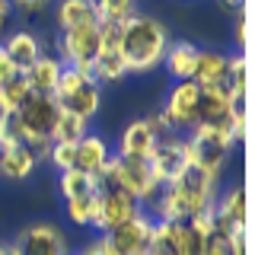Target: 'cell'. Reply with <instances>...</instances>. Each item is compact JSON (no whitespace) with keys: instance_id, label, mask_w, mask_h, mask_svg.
I'll return each mask as SVG.
<instances>
[{"instance_id":"cell-38","label":"cell","mask_w":255,"mask_h":255,"mask_svg":"<svg viewBox=\"0 0 255 255\" xmlns=\"http://www.w3.org/2000/svg\"><path fill=\"white\" fill-rule=\"evenodd\" d=\"M0 255H13V249H10V246H3V243H0Z\"/></svg>"},{"instance_id":"cell-14","label":"cell","mask_w":255,"mask_h":255,"mask_svg":"<svg viewBox=\"0 0 255 255\" xmlns=\"http://www.w3.org/2000/svg\"><path fill=\"white\" fill-rule=\"evenodd\" d=\"M102 16L96 0H61L54 6V22H58V32L67 29H80V26H96Z\"/></svg>"},{"instance_id":"cell-11","label":"cell","mask_w":255,"mask_h":255,"mask_svg":"<svg viewBox=\"0 0 255 255\" xmlns=\"http://www.w3.org/2000/svg\"><path fill=\"white\" fill-rule=\"evenodd\" d=\"M198 109H201V86L195 80H175V86L163 102V112L169 118L172 131H182V128L191 131L198 125Z\"/></svg>"},{"instance_id":"cell-22","label":"cell","mask_w":255,"mask_h":255,"mask_svg":"<svg viewBox=\"0 0 255 255\" xmlns=\"http://www.w3.org/2000/svg\"><path fill=\"white\" fill-rule=\"evenodd\" d=\"M227 86L233 93V106H246V86H249V54H227Z\"/></svg>"},{"instance_id":"cell-25","label":"cell","mask_w":255,"mask_h":255,"mask_svg":"<svg viewBox=\"0 0 255 255\" xmlns=\"http://www.w3.org/2000/svg\"><path fill=\"white\" fill-rule=\"evenodd\" d=\"M29 96H32V90H29V80L22 74H16L6 83H0V102L6 106V112H16L22 102H29Z\"/></svg>"},{"instance_id":"cell-28","label":"cell","mask_w":255,"mask_h":255,"mask_svg":"<svg viewBox=\"0 0 255 255\" xmlns=\"http://www.w3.org/2000/svg\"><path fill=\"white\" fill-rule=\"evenodd\" d=\"M74 153H77V143H51L48 150V159L54 163V169H74Z\"/></svg>"},{"instance_id":"cell-7","label":"cell","mask_w":255,"mask_h":255,"mask_svg":"<svg viewBox=\"0 0 255 255\" xmlns=\"http://www.w3.org/2000/svg\"><path fill=\"white\" fill-rule=\"evenodd\" d=\"M13 255H67V239H64L58 223H29L19 230V236L10 243Z\"/></svg>"},{"instance_id":"cell-12","label":"cell","mask_w":255,"mask_h":255,"mask_svg":"<svg viewBox=\"0 0 255 255\" xmlns=\"http://www.w3.org/2000/svg\"><path fill=\"white\" fill-rule=\"evenodd\" d=\"M214 223L217 233H233V230H246V188L233 185L214 201Z\"/></svg>"},{"instance_id":"cell-15","label":"cell","mask_w":255,"mask_h":255,"mask_svg":"<svg viewBox=\"0 0 255 255\" xmlns=\"http://www.w3.org/2000/svg\"><path fill=\"white\" fill-rule=\"evenodd\" d=\"M0 48L6 51V58L13 61V67L19 70V74H22V70H29L32 64L38 61V54H45V51H42V42H38V35H35V32H29V29L13 32V35L6 38Z\"/></svg>"},{"instance_id":"cell-20","label":"cell","mask_w":255,"mask_h":255,"mask_svg":"<svg viewBox=\"0 0 255 255\" xmlns=\"http://www.w3.org/2000/svg\"><path fill=\"white\" fill-rule=\"evenodd\" d=\"M128 74H131V70H128V61H125V54L118 51V48H102L99 58H96L93 67H90V77L99 86L102 83H122Z\"/></svg>"},{"instance_id":"cell-6","label":"cell","mask_w":255,"mask_h":255,"mask_svg":"<svg viewBox=\"0 0 255 255\" xmlns=\"http://www.w3.org/2000/svg\"><path fill=\"white\" fill-rule=\"evenodd\" d=\"M147 163H150V172H153V179L159 185H172V182L191 166L188 150H185V137H179V134H163V137L156 140L153 153L147 156Z\"/></svg>"},{"instance_id":"cell-5","label":"cell","mask_w":255,"mask_h":255,"mask_svg":"<svg viewBox=\"0 0 255 255\" xmlns=\"http://www.w3.org/2000/svg\"><path fill=\"white\" fill-rule=\"evenodd\" d=\"M102 51V38H99V22L96 26H80V29H67L58 32V58L64 67H77L90 74L93 61Z\"/></svg>"},{"instance_id":"cell-34","label":"cell","mask_w":255,"mask_h":255,"mask_svg":"<svg viewBox=\"0 0 255 255\" xmlns=\"http://www.w3.org/2000/svg\"><path fill=\"white\" fill-rule=\"evenodd\" d=\"M83 255H115V252H112V249H109V243L99 236V239H93V243L83 249Z\"/></svg>"},{"instance_id":"cell-27","label":"cell","mask_w":255,"mask_h":255,"mask_svg":"<svg viewBox=\"0 0 255 255\" xmlns=\"http://www.w3.org/2000/svg\"><path fill=\"white\" fill-rule=\"evenodd\" d=\"M96 6H99L102 19H115V22H125L131 13H137V0H96Z\"/></svg>"},{"instance_id":"cell-17","label":"cell","mask_w":255,"mask_h":255,"mask_svg":"<svg viewBox=\"0 0 255 255\" xmlns=\"http://www.w3.org/2000/svg\"><path fill=\"white\" fill-rule=\"evenodd\" d=\"M198 54H201V48H198L195 42H188V38L169 42L166 58H163V67L169 70L172 80H191L195 77V67H198Z\"/></svg>"},{"instance_id":"cell-26","label":"cell","mask_w":255,"mask_h":255,"mask_svg":"<svg viewBox=\"0 0 255 255\" xmlns=\"http://www.w3.org/2000/svg\"><path fill=\"white\" fill-rule=\"evenodd\" d=\"M99 195V191H96ZM96 195H86V198H70L64 201V214L74 227H90L93 223V214H96Z\"/></svg>"},{"instance_id":"cell-33","label":"cell","mask_w":255,"mask_h":255,"mask_svg":"<svg viewBox=\"0 0 255 255\" xmlns=\"http://www.w3.org/2000/svg\"><path fill=\"white\" fill-rule=\"evenodd\" d=\"M16 74H19V70L13 67V61L6 58V51L0 48V83H6V80H10V77H16Z\"/></svg>"},{"instance_id":"cell-1","label":"cell","mask_w":255,"mask_h":255,"mask_svg":"<svg viewBox=\"0 0 255 255\" xmlns=\"http://www.w3.org/2000/svg\"><path fill=\"white\" fill-rule=\"evenodd\" d=\"M169 29L163 19L150 13H131L122 22V42L118 51L125 54L128 70L131 74H150L156 70L166 58V48H169Z\"/></svg>"},{"instance_id":"cell-23","label":"cell","mask_w":255,"mask_h":255,"mask_svg":"<svg viewBox=\"0 0 255 255\" xmlns=\"http://www.w3.org/2000/svg\"><path fill=\"white\" fill-rule=\"evenodd\" d=\"M90 134V122L86 118L74 115V112H58V122H54V131H51V143H80Z\"/></svg>"},{"instance_id":"cell-8","label":"cell","mask_w":255,"mask_h":255,"mask_svg":"<svg viewBox=\"0 0 255 255\" xmlns=\"http://www.w3.org/2000/svg\"><path fill=\"white\" fill-rule=\"evenodd\" d=\"M140 211H143V204L137 198H131L128 191H122V188L99 191V195H96V214H93L90 227L99 230V233H109V230L128 223L131 217H137Z\"/></svg>"},{"instance_id":"cell-4","label":"cell","mask_w":255,"mask_h":255,"mask_svg":"<svg viewBox=\"0 0 255 255\" xmlns=\"http://www.w3.org/2000/svg\"><path fill=\"white\" fill-rule=\"evenodd\" d=\"M54 99H58V106L64 112H74V115L90 122L102 109V86L86 70L64 67L58 77V86H54Z\"/></svg>"},{"instance_id":"cell-9","label":"cell","mask_w":255,"mask_h":255,"mask_svg":"<svg viewBox=\"0 0 255 255\" xmlns=\"http://www.w3.org/2000/svg\"><path fill=\"white\" fill-rule=\"evenodd\" d=\"M169 188L175 191V198H179L182 211H185V220L191 214L204 211V207H211L217 201V182H214L211 175H204L201 169H195V166H188Z\"/></svg>"},{"instance_id":"cell-39","label":"cell","mask_w":255,"mask_h":255,"mask_svg":"<svg viewBox=\"0 0 255 255\" xmlns=\"http://www.w3.org/2000/svg\"><path fill=\"white\" fill-rule=\"evenodd\" d=\"M67 255H70V252H67Z\"/></svg>"},{"instance_id":"cell-18","label":"cell","mask_w":255,"mask_h":255,"mask_svg":"<svg viewBox=\"0 0 255 255\" xmlns=\"http://www.w3.org/2000/svg\"><path fill=\"white\" fill-rule=\"evenodd\" d=\"M64 64L54 58V54H38V61L32 64L29 70H22V77L29 80V90L32 93H42V96H54V86H58Z\"/></svg>"},{"instance_id":"cell-36","label":"cell","mask_w":255,"mask_h":255,"mask_svg":"<svg viewBox=\"0 0 255 255\" xmlns=\"http://www.w3.org/2000/svg\"><path fill=\"white\" fill-rule=\"evenodd\" d=\"M220 3H223V10H227V13H246V0H220Z\"/></svg>"},{"instance_id":"cell-19","label":"cell","mask_w":255,"mask_h":255,"mask_svg":"<svg viewBox=\"0 0 255 255\" xmlns=\"http://www.w3.org/2000/svg\"><path fill=\"white\" fill-rule=\"evenodd\" d=\"M109 143H106V137H99V134H86L83 140L77 143V153H74V169H80V172H90V175H96L102 169V166L109 163Z\"/></svg>"},{"instance_id":"cell-32","label":"cell","mask_w":255,"mask_h":255,"mask_svg":"<svg viewBox=\"0 0 255 255\" xmlns=\"http://www.w3.org/2000/svg\"><path fill=\"white\" fill-rule=\"evenodd\" d=\"M230 239V255H246V230H233L227 233Z\"/></svg>"},{"instance_id":"cell-37","label":"cell","mask_w":255,"mask_h":255,"mask_svg":"<svg viewBox=\"0 0 255 255\" xmlns=\"http://www.w3.org/2000/svg\"><path fill=\"white\" fill-rule=\"evenodd\" d=\"M10 115H13V112H6V106L0 102V134H3V128H6V122H10Z\"/></svg>"},{"instance_id":"cell-24","label":"cell","mask_w":255,"mask_h":255,"mask_svg":"<svg viewBox=\"0 0 255 255\" xmlns=\"http://www.w3.org/2000/svg\"><path fill=\"white\" fill-rule=\"evenodd\" d=\"M58 188L64 195V201H70V198H86V195H96V175L90 172H80V169H64L61 179H58Z\"/></svg>"},{"instance_id":"cell-3","label":"cell","mask_w":255,"mask_h":255,"mask_svg":"<svg viewBox=\"0 0 255 255\" xmlns=\"http://www.w3.org/2000/svg\"><path fill=\"white\" fill-rule=\"evenodd\" d=\"M185 150H188V163L195 169H201L214 182H220L223 169H227V159H230V150H233V137L227 131H220V128L195 125L185 134Z\"/></svg>"},{"instance_id":"cell-29","label":"cell","mask_w":255,"mask_h":255,"mask_svg":"<svg viewBox=\"0 0 255 255\" xmlns=\"http://www.w3.org/2000/svg\"><path fill=\"white\" fill-rule=\"evenodd\" d=\"M201 255H230V239L227 233H211L201 246Z\"/></svg>"},{"instance_id":"cell-10","label":"cell","mask_w":255,"mask_h":255,"mask_svg":"<svg viewBox=\"0 0 255 255\" xmlns=\"http://www.w3.org/2000/svg\"><path fill=\"white\" fill-rule=\"evenodd\" d=\"M153 223L156 220L150 217L147 211H140L137 217H131L128 223L102 233V239L109 243V249L115 255H147L150 239H153Z\"/></svg>"},{"instance_id":"cell-31","label":"cell","mask_w":255,"mask_h":255,"mask_svg":"<svg viewBox=\"0 0 255 255\" xmlns=\"http://www.w3.org/2000/svg\"><path fill=\"white\" fill-rule=\"evenodd\" d=\"M10 3H13V10H19V13H29V16H35V13L48 10V6H51L54 0H10Z\"/></svg>"},{"instance_id":"cell-16","label":"cell","mask_w":255,"mask_h":255,"mask_svg":"<svg viewBox=\"0 0 255 255\" xmlns=\"http://www.w3.org/2000/svg\"><path fill=\"white\" fill-rule=\"evenodd\" d=\"M38 166V156L32 153L26 143H13V147L0 150V175L10 182H26Z\"/></svg>"},{"instance_id":"cell-30","label":"cell","mask_w":255,"mask_h":255,"mask_svg":"<svg viewBox=\"0 0 255 255\" xmlns=\"http://www.w3.org/2000/svg\"><path fill=\"white\" fill-rule=\"evenodd\" d=\"M233 32H236L239 51H246V48H249V19H246V13H236L233 16Z\"/></svg>"},{"instance_id":"cell-2","label":"cell","mask_w":255,"mask_h":255,"mask_svg":"<svg viewBox=\"0 0 255 255\" xmlns=\"http://www.w3.org/2000/svg\"><path fill=\"white\" fill-rule=\"evenodd\" d=\"M58 112H61L58 99L54 96H42V93H32L29 102H22L13 112V125H16V134H19V143H26L38 159H48Z\"/></svg>"},{"instance_id":"cell-21","label":"cell","mask_w":255,"mask_h":255,"mask_svg":"<svg viewBox=\"0 0 255 255\" xmlns=\"http://www.w3.org/2000/svg\"><path fill=\"white\" fill-rule=\"evenodd\" d=\"M195 80L198 86H211V83H223L227 80V54L217 48H201L198 54V67H195Z\"/></svg>"},{"instance_id":"cell-35","label":"cell","mask_w":255,"mask_h":255,"mask_svg":"<svg viewBox=\"0 0 255 255\" xmlns=\"http://www.w3.org/2000/svg\"><path fill=\"white\" fill-rule=\"evenodd\" d=\"M10 16H13V3H10V0H0V35H3V29H6V22H10Z\"/></svg>"},{"instance_id":"cell-13","label":"cell","mask_w":255,"mask_h":255,"mask_svg":"<svg viewBox=\"0 0 255 255\" xmlns=\"http://www.w3.org/2000/svg\"><path fill=\"white\" fill-rule=\"evenodd\" d=\"M156 131L150 128L143 118H134V122L125 125L122 137H118V153L115 156H128V159H147L156 147Z\"/></svg>"}]
</instances>
